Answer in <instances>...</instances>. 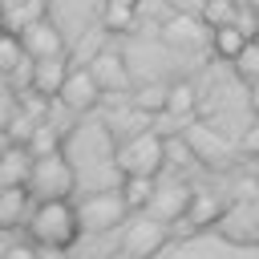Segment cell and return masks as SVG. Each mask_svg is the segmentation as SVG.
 Masks as SVG:
<instances>
[{
    "instance_id": "ac0fdd59",
    "label": "cell",
    "mask_w": 259,
    "mask_h": 259,
    "mask_svg": "<svg viewBox=\"0 0 259 259\" xmlns=\"http://www.w3.org/2000/svg\"><path fill=\"white\" fill-rule=\"evenodd\" d=\"M28 174H32V154L8 146L0 154V186H28Z\"/></svg>"
},
{
    "instance_id": "5b68a950",
    "label": "cell",
    "mask_w": 259,
    "mask_h": 259,
    "mask_svg": "<svg viewBox=\"0 0 259 259\" xmlns=\"http://www.w3.org/2000/svg\"><path fill=\"white\" fill-rule=\"evenodd\" d=\"M61 154H65L73 166H97V162H109V166H113L117 142H113V134H109V121H85V125H77V130L65 138Z\"/></svg>"
},
{
    "instance_id": "7402d4cb",
    "label": "cell",
    "mask_w": 259,
    "mask_h": 259,
    "mask_svg": "<svg viewBox=\"0 0 259 259\" xmlns=\"http://www.w3.org/2000/svg\"><path fill=\"white\" fill-rule=\"evenodd\" d=\"M198 16H202V24H206L210 32H219V28L239 24V4H235V0H206V4L198 8Z\"/></svg>"
},
{
    "instance_id": "d4e9b609",
    "label": "cell",
    "mask_w": 259,
    "mask_h": 259,
    "mask_svg": "<svg viewBox=\"0 0 259 259\" xmlns=\"http://www.w3.org/2000/svg\"><path fill=\"white\" fill-rule=\"evenodd\" d=\"M20 65H28V57H24L20 40H16V36H8V32H0V77H12Z\"/></svg>"
},
{
    "instance_id": "603a6c76",
    "label": "cell",
    "mask_w": 259,
    "mask_h": 259,
    "mask_svg": "<svg viewBox=\"0 0 259 259\" xmlns=\"http://www.w3.org/2000/svg\"><path fill=\"white\" fill-rule=\"evenodd\" d=\"M198 101V89L190 81H174L170 85V101H166V117H186Z\"/></svg>"
},
{
    "instance_id": "44dd1931",
    "label": "cell",
    "mask_w": 259,
    "mask_h": 259,
    "mask_svg": "<svg viewBox=\"0 0 259 259\" xmlns=\"http://www.w3.org/2000/svg\"><path fill=\"white\" fill-rule=\"evenodd\" d=\"M121 198H125V206L130 210H146L150 202H154V194H158V178H121Z\"/></svg>"
},
{
    "instance_id": "2e32d148",
    "label": "cell",
    "mask_w": 259,
    "mask_h": 259,
    "mask_svg": "<svg viewBox=\"0 0 259 259\" xmlns=\"http://www.w3.org/2000/svg\"><path fill=\"white\" fill-rule=\"evenodd\" d=\"M28 214H32L28 186H0V231L28 227Z\"/></svg>"
},
{
    "instance_id": "277c9868",
    "label": "cell",
    "mask_w": 259,
    "mask_h": 259,
    "mask_svg": "<svg viewBox=\"0 0 259 259\" xmlns=\"http://www.w3.org/2000/svg\"><path fill=\"white\" fill-rule=\"evenodd\" d=\"M182 146L190 150V158H194L198 166H206V170H214V174L235 170L239 158H243L235 142H227L219 130H210V125H202V121H194V125L182 130Z\"/></svg>"
},
{
    "instance_id": "484cf974",
    "label": "cell",
    "mask_w": 259,
    "mask_h": 259,
    "mask_svg": "<svg viewBox=\"0 0 259 259\" xmlns=\"http://www.w3.org/2000/svg\"><path fill=\"white\" fill-rule=\"evenodd\" d=\"M235 73H239V77H243L251 89L259 85V40H251V49H247V53L235 61Z\"/></svg>"
},
{
    "instance_id": "4fadbf2b",
    "label": "cell",
    "mask_w": 259,
    "mask_h": 259,
    "mask_svg": "<svg viewBox=\"0 0 259 259\" xmlns=\"http://www.w3.org/2000/svg\"><path fill=\"white\" fill-rule=\"evenodd\" d=\"M57 101H61L65 109H73V113H85V109H93V105L101 101V85L93 81L89 65H77V69L69 73V81H65V89H61Z\"/></svg>"
},
{
    "instance_id": "8fae6325",
    "label": "cell",
    "mask_w": 259,
    "mask_h": 259,
    "mask_svg": "<svg viewBox=\"0 0 259 259\" xmlns=\"http://www.w3.org/2000/svg\"><path fill=\"white\" fill-rule=\"evenodd\" d=\"M162 40L174 45V49H198L202 40H210V28L202 24V16L194 12H170L162 20Z\"/></svg>"
},
{
    "instance_id": "cb8c5ba5",
    "label": "cell",
    "mask_w": 259,
    "mask_h": 259,
    "mask_svg": "<svg viewBox=\"0 0 259 259\" xmlns=\"http://www.w3.org/2000/svg\"><path fill=\"white\" fill-rule=\"evenodd\" d=\"M134 20H138V8H134V4H105V8H101L105 32H130Z\"/></svg>"
},
{
    "instance_id": "f1b7e54d",
    "label": "cell",
    "mask_w": 259,
    "mask_h": 259,
    "mask_svg": "<svg viewBox=\"0 0 259 259\" xmlns=\"http://www.w3.org/2000/svg\"><path fill=\"white\" fill-rule=\"evenodd\" d=\"M247 105H251V113H255V121H259V85L247 93Z\"/></svg>"
},
{
    "instance_id": "8992f818",
    "label": "cell",
    "mask_w": 259,
    "mask_h": 259,
    "mask_svg": "<svg viewBox=\"0 0 259 259\" xmlns=\"http://www.w3.org/2000/svg\"><path fill=\"white\" fill-rule=\"evenodd\" d=\"M130 206L121 198V190H93L77 202V223H81V235H105L113 227H125Z\"/></svg>"
},
{
    "instance_id": "3957f363",
    "label": "cell",
    "mask_w": 259,
    "mask_h": 259,
    "mask_svg": "<svg viewBox=\"0 0 259 259\" xmlns=\"http://www.w3.org/2000/svg\"><path fill=\"white\" fill-rule=\"evenodd\" d=\"M77 190V166L65 154H49V158H32V174H28V194L36 202H69V194Z\"/></svg>"
},
{
    "instance_id": "d6986e66",
    "label": "cell",
    "mask_w": 259,
    "mask_h": 259,
    "mask_svg": "<svg viewBox=\"0 0 259 259\" xmlns=\"http://www.w3.org/2000/svg\"><path fill=\"white\" fill-rule=\"evenodd\" d=\"M210 49H214V57L219 61H239L247 49H251V36L239 28V24H231V28H219V32H210Z\"/></svg>"
},
{
    "instance_id": "83f0119b",
    "label": "cell",
    "mask_w": 259,
    "mask_h": 259,
    "mask_svg": "<svg viewBox=\"0 0 259 259\" xmlns=\"http://www.w3.org/2000/svg\"><path fill=\"white\" fill-rule=\"evenodd\" d=\"M0 259H40V247H32V243H8L0 251Z\"/></svg>"
},
{
    "instance_id": "ba28073f",
    "label": "cell",
    "mask_w": 259,
    "mask_h": 259,
    "mask_svg": "<svg viewBox=\"0 0 259 259\" xmlns=\"http://www.w3.org/2000/svg\"><path fill=\"white\" fill-rule=\"evenodd\" d=\"M190 202H194V190H190L182 178H162L154 202H150L142 214H150V219H158V223H166V227H178L182 214L190 210Z\"/></svg>"
},
{
    "instance_id": "7c38bea8",
    "label": "cell",
    "mask_w": 259,
    "mask_h": 259,
    "mask_svg": "<svg viewBox=\"0 0 259 259\" xmlns=\"http://www.w3.org/2000/svg\"><path fill=\"white\" fill-rule=\"evenodd\" d=\"M16 40H20V49H24V57H28L32 65H36V61H57V57H65V36H61L57 24H49V20L32 24V28L20 32Z\"/></svg>"
},
{
    "instance_id": "e0dca14e",
    "label": "cell",
    "mask_w": 259,
    "mask_h": 259,
    "mask_svg": "<svg viewBox=\"0 0 259 259\" xmlns=\"http://www.w3.org/2000/svg\"><path fill=\"white\" fill-rule=\"evenodd\" d=\"M40 20H49V8L40 0H32V4H0V28L8 36H20Z\"/></svg>"
},
{
    "instance_id": "30bf717a",
    "label": "cell",
    "mask_w": 259,
    "mask_h": 259,
    "mask_svg": "<svg viewBox=\"0 0 259 259\" xmlns=\"http://www.w3.org/2000/svg\"><path fill=\"white\" fill-rule=\"evenodd\" d=\"M219 235L227 243H259V198H243L227 210L219 223Z\"/></svg>"
},
{
    "instance_id": "9c48e42d",
    "label": "cell",
    "mask_w": 259,
    "mask_h": 259,
    "mask_svg": "<svg viewBox=\"0 0 259 259\" xmlns=\"http://www.w3.org/2000/svg\"><path fill=\"white\" fill-rule=\"evenodd\" d=\"M89 73L101 85V93H130V65L117 49H101L89 57Z\"/></svg>"
},
{
    "instance_id": "f546056e",
    "label": "cell",
    "mask_w": 259,
    "mask_h": 259,
    "mask_svg": "<svg viewBox=\"0 0 259 259\" xmlns=\"http://www.w3.org/2000/svg\"><path fill=\"white\" fill-rule=\"evenodd\" d=\"M255 40H259V24H255Z\"/></svg>"
},
{
    "instance_id": "6da1fadb",
    "label": "cell",
    "mask_w": 259,
    "mask_h": 259,
    "mask_svg": "<svg viewBox=\"0 0 259 259\" xmlns=\"http://www.w3.org/2000/svg\"><path fill=\"white\" fill-rule=\"evenodd\" d=\"M24 231H28V243L40 251H69L81 235L77 206L73 202H36Z\"/></svg>"
},
{
    "instance_id": "7a4b0ae2",
    "label": "cell",
    "mask_w": 259,
    "mask_h": 259,
    "mask_svg": "<svg viewBox=\"0 0 259 259\" xmlns=\"http://www.w3.org/2000/svg\"><path fill=\"white\" fill-rule=\"evenodd\" d=\"M166 166V142L158 130H146L138 138H121L117 142V158L113 170L121 178H158Z\"/></svg>"
},
{
    "instance_id": "52a82bcc",
    "label": "cell",
    "mask_w": 259,
    "mask_h": 259,
    "mask_svg": "<svg viewBox=\"0 0 259 259\" xmlns=\"http://www.w3.org/2000/svg\"><path fill=\"white\" fill-rule=\"evenodd\" d=\"M166 239H170V227H166V223H158V219H150V214H134V219L121 227V247H117V255H121V259H154V255L166 247Z\"/></svg>"
},
{
    "instance_id": "5bb4252c",
    "label": "cell",
    "mask_w": 259,
    "mask_h": 259,
    "mask_svg": "<svg viewBox=\"0 0 259 259\" xmlns=\"http://www.w3.org/2000/svg\"><path fill=\"white\" fill-rule=\"evenodd\" d=\"M227 219V202L214 194V190H194V202H190V210L182 214V223H178V231H206V227H219Z\"/></svg>"
},
{
    "instance_id": "ffe728a7",
    "label": "cell",
    "mask_w": 259,
    "mask_h": 259,
    "mask_svg": "<svg viewBox=\"0 0 259 259\" xmlns=\"http://www.w3.org/2000/svg\"><path fill=\"white\" fill-rule=\"evenodd\" d=\"M166 101H170V85H166V81L138 85V89H134V97H130V105H134V109H142L146 117H150V113H166Z\"/></svg>"
},
{
    "instance_id": "4316f807",
    "label": "cell",
    "mask_w": 259,
    "mask_h": 259,
    "mask_svg": "<svg viewBox=\"0 0 259 259\" xmlns=\"http://www.w3.org/2000/svg\"><path fill=\"white\" fill-rule=\"evenodd\" d=\"M239 154L251 158V162H259V121H251V125L243 130V138H239Z\"/></svg>"
},
{
    "instance_id": "9a60e30c",
    "label": "cell",
    "mask_w": 259,
    "mask_h": 259,
    "mask_svg": "<svg viewBox=\"0 0 259 259\" xmlns=\"http://www.w3.org/2000/svg\"><path fill=\"white\" fill-rule=\"evenodd\" d=\"M69 73H73V69H65V57H57V61H36V65H28V89H32L36 97H45V101H57L61 89H65V81H69Z\"/></svg>"
}]
</instances>
